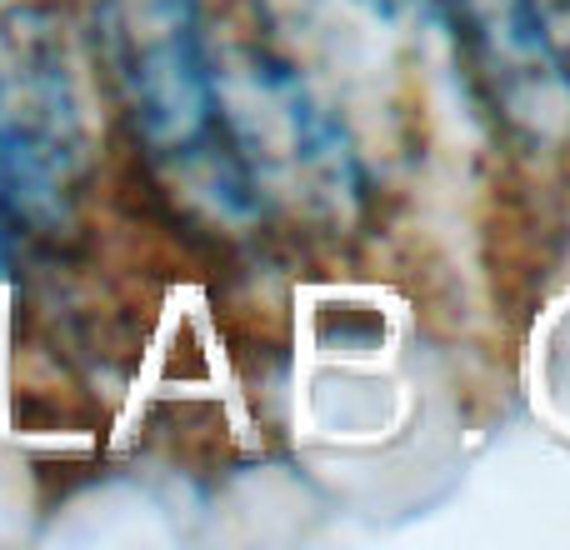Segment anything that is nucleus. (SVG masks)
<instances>
[{"label": "nucleus", "instance_id": "1", "mask_svg": "<svg viewBox=\"0 0 570 550\" xmlns=\"http://www.w3.org/2000/svg\"><path fill=\"white\" fill-rule=\"evenodd\" d=\"M216 120L236 176L256 216H285L295 226L341 230L361 210V160L341 120L301 80V70L266 46H216Z\"/></svg>", "mask_w": 570, "mask_h": 550}, {"label": "nucleus", "instance_id": "2", "mask_svg": "<svg viewBox=\"0 0 570 550\" xmlns=\"http://www.w3.org/2000/svg\"><path fill=\"white\" fill-rule=\"evenodd\" d=\"M96 46L136 146L170 176L196 180L220 210L256 216L220 140L200 0H100Z\"/></svg>", "mask_w": 570, "mask_h": 550}, {"label": "nucleus", "instance_id": "3", "mask_svg": "<svg viewBox=\"0 0 570 550\" xmlns=\"http://www.w3.org/2000/svg\"><path fill=\"white\" fill-rule=\"evenodd\" d=\"M80 150V106L56 36L36 20H10L0 30V220H56Z\"/></svg>", "mask_w": 570, "mask_h": 550}, {"label": "nucleus", "instance_id": "4", "mask_svg": "<svg viewBox=\"0 0 570 550\" xmlns=\"http://www.w3.org/2000/svg\"><path fill=\"white\" fill-rule=\"evenodd\" d=\"M445 26L471 90L505 130L556 140L570 130V76L535 0H425Z\"/></svg>", "mask_w": 570, "mask_h": 550}, {"label": "nucleus", "instance_id": "5", "mask_svg": "<svg viewBox=\"0 0 570 550\" xmlns=\"http://www.w3.org/2000/svg\"><path fill=\"white\" fill-rule=\"evenodd\" d=\"M535 10H541V26H546V36H551L556 56H561V66L570 76V0H535Z\"/></svg>", "mask_w": 570, "mask_h": 550}]
</instances>
